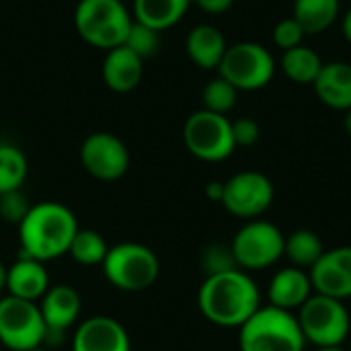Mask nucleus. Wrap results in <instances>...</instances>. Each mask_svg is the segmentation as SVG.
<instances>
[{"mask_svg":"<svg viewBox=\"0 0 351 351\" xmlns=\"http://www.w3.org/2000/svg\"><path fill=\"white\" fill-rule=\"evenodd\" d=\"M197 306L210 323L224 329H241L261 308V292L247 271L232 269L204 280L197 292Z\"/></svg>","mask_w":351,"mask_h":351,"instance_id":"1","label":"nucleus"},{"mask_svg":"<svg viewBox=\"0 0 351 351\" xmlns=\"http://www.w3.org/2000/svg\"><path fill=\"white\" fill-rule=\"evenodd\" d=\"M78 232L76 216L58 202L33 204L27 218L19 224L21 255L41 263L68 255L70 243Z\"/></svg>","mask_w":351,"mask_h":351,"instance_id":"2","label":"nucleus"},{"mask_svg":"<svg viewBox=\"0 0 351 351\" xmlns=\"http://www.w3.org/2000/svg\"><path fill=\"white\" fill-rule=\"evenodd\" d=\"M241 351H304L306 339L290 311L261 306L241 329Z\"/></svg>","mask_w":351,"mask_h":351,"instance_id":"3","label":"nucleus"},{"mask_svg":"<svg viewBox=\"0 0 351 351\" xmlns=\"http://www.w3.org/2000/svg\"><path fill=\"white\" fill-rule=\"evenodd\" d=\"M132 23L134 16L121 0H80L74 10L76 33L105 51L123 45Z\"/></svg>","mask_w":351,"mask_h":351,"instance_id":"4","label":"nucleus"},{"mask_svg":"<svg viewBox=\"0 0 351 351\" xmlns=\"http://www.w3.org/2000/svg\"><path fill=\"white\" fill-rule=\"evenodd\" d=\"M101 267L107 282L121 292H144L154 286L160 274L156 253L142 243H119L109 247Z\"/></svg>","mask_w":351,"mask_h":351,"instance_id":"5","label":"nucleus"},{"mask_svg":"<svg viewBox=\"0 0 351 351\" xmlns=\"http://www.w3.org/2000/svg\"><path fill=\"white\" fill-rule=\"evenodd\" d=\"M296 319L304 339L317 348H341L350 335V311L337 298L313 294L298 308Z\"/></svg>","mask_w":351,"mask_h":351,"instance_id":"6","label":"nucleus"},{"mask_svg":"<svg viewBox=\"0 0 351 351\" xmlns=\"http://www.w3.org/2000/svg\"><path fill=\"white\" fill-rule=\"evenodd\" d=\"M218 72L237 90H259L276 76V60L267 47L255 41L228 45Z\"/></svg>","mask_w":351,"mask_h":351,"instance_id":"7","label":"nucleus"},{"mask_svg":"<svg viewBox=\"0 0 351 351\" xmlns=\"http://www.w3.org/2000/svg\"><path fill=\"white\" fill-rule=\"evenodd\" d=\"M286 234L271 222L249 220L234 234L230 249L243 271L267 269L284 257Z\"/></svg>","mask_w":351,"mask_h":351,"instance_id":"8","label":"nucleus"},{"mask_svg":"<svg viewBox=\"0 0 351 351\" xmlns=\"http://www.w3.org/2000/svg\"><path fill=\"white\" fill-rule=\"evenodd\" d=\"M183 142L195 158L206 162L226 160L237 150L230 119L206 109L187 117L183 125Z\"/></svg>","mask_w":351,"mask_h":351,"instance_id":"9","label":"nucleus"},{"mask_svg":"<svg viewBox=\"0 0 351 351\" xmlns=\"http://www.w3.org/2000/svg\"><path fill=\"white\" fill-rule=\"evenodd\" d=\"M45 321L39 304L14 296L0 300V343L10 351H29L43 348Z\"/></svg>","mask_w":351,"mask_h":351,"instance_id":"10","label":"nucleus"},{"mask_svg":"<svg viewBox=\"0 0 351 351\" xmlns=\"http://www.w3.org/2000/svg\"><path fill=\"white\" fill-rule=\"evenodd\" d=\"M274 183L259 171H243L224 181L222 206L228 214L243 220H257L274 204Z\"/></svg>","mask_w":351,"mask_h":351,"instance_id":"11","label":"nucleus"},{"mask_svg":"<svg viewBox=\"0 0 351 351\" xmlns=\"http://www.w3.org/2000/svg\"><path fill=\"white\" fill-rule=\"evenodd\" d=\"M80 162L84 171L99 181H117L130 169L128 146L109 132H95L80 146Z\"/></svg>","mask_w":351,"mask_h":351,"instance_id":"12","label":"nucleus"},{"mask_svg":"<svg viewBox=\"0 0 351 351\" xmlns=\"http://www.w3.org/2000/svg\"><path fill=\"white\" fill-rule=\"evenodd\" d=\"M41 317L45 321V343L58 346L64 341V333L78 321L82 300L76 288L68 284L49 286V290L43 294V298L37 302Z\"/></svg>","mask_w":351,"mask_h":351,"instance_id":"13","label":"nucleus"},{"mask_svg":"<svg viewBox=\"0 0 351 351\" xmlns=\"http://www.w3.org/2000/svg\"><path fill=\"white\" fill-rule=\"evenodd\" d=\"M72 351H132L130 335L125 327L113 317H88L74 335Z\"/></svg>","mask_w":351,"mask_h":351,"instance_id":"14","label":"nucleus"},{"mask_svg":"<svg viewBox=\"0 0 351 351\" xmlns=\"http://www.w3.org/2000/svg\"><path fill=\"white\" fill-rule=\"evenodd\" d=\"M313 294L315 292H313L308 271L294 267V265L276 271L267 288L269 304L282 311H290V313L298 311Z\"/></svg>","mask_w":351,"mask_h":351,"instance_id":"15","label":"nucleus"},{"mask_svg":"<svg viewBox=\"0 0 351 351\" xmlns=\"http://www.w3.org/2000/svg\"><path fill=\"white\" fill-rule=\"evenodd\" d=\"M47 290H49V274L45 269V263L21 255L8 267V278H6L8 296L39 302Z\"/></svg>","mask_w":351,"mask_h":351,"instance_id":"16","label":"nucleus"},{"mask_svg":"<svg viewBox=\"0 0 351 351\" xmlns=\"http://www.w3.org/2000/svg\"><path fill=\"white\" fill-rule=\"evenodd\" d=\"M144 76V60L130 47L119 45L107 51L103 60V80L115 93L134 90Z\"/></svg>","mask_w":351,"mask_h":351,"instance_id":"17","label":"nucleus"},{"mask_svg":"<svg viewBox=\"0 0 351 351\" xmlns=\"http://www.w3.org/2000/svg\"><path fill=\"white\" fill-rule=\"evenodd\" d=\"M321 103L335 111L351 109V64L348 62H325L315 84Z\"/></svg>","mask_w":351,"mask_h":351,"instance_id":"18","label":"nucleus"},{"mask_svg":"<svg viewBox=\"0 0 351 351\" xmlns=\"http://www.w3.org/2000/svg\"><path fill=\"white\" fill-rule=\"evenodd\" d=\"M185 49L189 60L202 70H218L228 43L222 31L214 25H197L189 31L185 39Z\"/></svg>","mask_w":351,"mask_h":351,"instance_id":"19","label":"nucleus"},{"mask_svg":"<svg viewBox=\"0 0 351 351\" xmlns=\"http://www.w3.org/2000/svg\"><path fill=\"white\" fill-rule=\"evenodd\" d=\"M308 278L315 294H323L337 300L351 298V282L341 269V265L333 259L331 251H325L323 257L308 269Z\"/></svg>","mask_w":351,"mask_h":351,"instance_id":"20","label":"nucleus"},{"mask_svg":"<svg viewBox=\"0 0 351 351\" xmlns=\"http://www.w3.org/2000/svg\"><path fill=\"white\" fill-rule=\"evenodd\" d=\"M189 6L191 0H134V21L144 23L160 33L177 25Z\"/></svg>","mask_w":351,"mask_h":351,"instance_id":"21","label":"nucleus"},{"mask_svg":"<svg viewBox=\"0 0 351 351\" xmlns=\"http://www.w3.org/2000/svg\"><path fill=\"white\" fill-rule=\"evenodd\" d=\"M341 0H294L292 16L300 23L306 35L325 33L339 16Z\"/></svg>","mask_w":351,"mask_h":351,"instance_id":"22","label":"nucleus"},{"mask_svg":"<svg viewBox=\"0 0 351 351\" xmlns=\"http://www.w3.org/2000/svg\"><path fill=\"white\" fill-rule=\"evenodd\" d=\"M323 60L321 56L306 47L304 43L294 47V49H288L282 53V60H280V68L282 72L296 84H315L321 68H323Z\"/></svg>","mask_w":351,"mask_h":351,"instance_id":"23","label":"nucleus"},{"mask_svg":"<svg viewBox=\"0 0 351 351\" xmlns=\"http://www.w3.org/2000/svg\"><path fill=\"white\" fill-rule=\"evenodd\" d=\"M323 253H325V245H323L321 237L313 230L300 228L286 237L284 255L290 259V263L294 267L308 271L323 257Z\"/></svg>","mask_w":351,"mask_h":351,"instance_id":"24","label":"nucleus"},{"mask_svg":"<svg viewBox=\"0 0 351 351\" xmlns=\"http://www.w3.org/2000/svg\"><path fill=\"white\" fill-rule=\"evenodd\" d=\"M107 251H109V245L105 243L101 232H97L93 228H78V232L74 234V239L70 243L68 255L78 265L95 267V265H103Z\"/></svg>","mask_w":351,"mask_h":351,"instance_id":"25","label":"nucleus"},{"mask_svg":"<svg viewBox=\"0 0 351 351\" xmlns=\"http://www.w3.org/2000/svg\"><path fill=\"white\" fill-rule=\"evenodd\" d=\"M27 179V158L21 148L0 144V193L21 189Z\"/></svg>","mask_w":351,"mask_h":351,"instance_id":"26","label":"nucleus"},{"mask_svg":"<svg viewBox=\"0 0 351 351\" xmlns=\"http://www.w3.org/2000/svg\"><path fill=\"white\" fill-rule=\"evenodd\" d=\"M237 97H239V90L222 76L210 80L202 90L204 109L212 113H220V115H226L237 105Z\"/></svg>","mask_w":351,"mask_h":351,"instance_id":"27","label":"nucleus"},{"mask_svg":"<svg viewBox=\"0 0 351 351\" xmlns=\"http://www.w3.org/2000/svg\"><path fill=\"white\" fill-rule=\"evenodd\" d=\"M123 45L130 47L142 60H146V58H152L158 51V47H160V33L156 29L144 25V23L134 21L130 31H128V37H125Z\"/></svg>","mask_w":351,"mask_h":351,"instance_id":"28","label":"nucleus"},{"mask_svg":"<svg viewBox=\"0 0 351 351\" xmlns=\"http://www.w3.org/2000/svg\"><path fill=\"white\" fill-rule=\"evenodd\" d=\"M199 263H202V269L208 276H218V274H224V271H232V269H241L234 255H232V249L230 245H220V243H214L210 247L204 249L202 257H199Z\"/></svg>","mask_w":351,"mask_h":351,"instance_id":"29","label":"nucleus"},{"mask_svg":"<svg viewBox=\"0 0 351 351\" xmlns=\"http://www.w3.org/2000/svg\"><path fill=\"white\" fill-rule=\"evenodd\" d=\"M31 206H33V204H29L27 195H25L21 189L0 193V218H2L6 224L19 226V224L27 218Z\"/></svg>","mask_w":351,"mask_h":351,"instance_id":"30","label":"nucleus"},{"mask_svg":"<svg viewBox=\"0 0 351 351\" xmlns=\"http://www.w3.org/2000/svg\"><path fill=\"white\" fill-rule=\"evenodd\" d=\"M304 37H306V33H304V29L300 27V23L294 16L282 19L274 29V43L282 51H288V49H294V47L302 45Z\"/></svg>","mask_w":351,"mask_h":351,"instance_id":"31","label":"nucleus"},{"mask_svg":"<svg viewBox=\"0 0 351 351\" xmlns=\"http://www.w3.org/2000/svg\"><path fill=\"white\" fill-rule=\"evenodd\" d=\"M230 125H232V138H234L237 148H249V146H255L259 142L261 128L255 119L239 117V119L230 121Z\"/></svg>","mask_w":351,"mask_h":351,"instance_id":"32","label":"nucleus"},{"mask_svg":"<svg viewBox=\"0 0 351 351\" xmlns=\"http://www.w3.org/2000/svg\"><path fill=\"white\" fill-rule=\"evenodd\" d=\"M234 0H191V4H197L204 12L210 14H222L232 6Z\"/></svg>","mask_w":351,"mask_h":351,"instance_id":"33","label":"nucleus"},{"mask_svg":"<svg viewBox=\"0 0 351 351\" xmlns=\"http://www.w3.org/2000/svg\"><path fill=\"white\" fill-rule=\"evenodd\" d=\"M331 255L333 259L341 265V269L346 271V276L350 278L351 282V247L346 245V247H337V249H331Z\"/></svg>","mask_w":351,"mask_h":351,"instance_id":"34","label":"nucleus"},{"mask_svg":"<svg viewBox=\"0 0 351 351\" xmlns=\"http://www.w3.org/2000/svg\"><path fill=\"white\" fill-rule=\"evenodd\" d=\"M222 195H224V181H210L206 185V197L208 199L222 204Z\"/></svg>","mask_w":351,"mask_h":351,"instance_id":"35","label":"nucleus"},{"mask_svg":"<svg viewBox=\"0 0 351 351\" xmlns=\"http://www.w3.org/2000/svg\"><path fill=\"white\" fill-rule=\"evenodd\" d=\"M341 31L346 35V39L351 43V8L343 14V21H341Z\"/></svg>","mask_w":351,"mask_h":351,"instance_id":"36","label":"nucleus"},{"mask_svg":"<svg viewBox=\"0 0 351 351\" xmlns=\"http://www.w3.org/2000/svg\"><path fill=\"white\" fill-rule=\"evenodd\" d=\"M6 278H8V267L0 261V292H6Z\"/></svg>","mask_w":351,"mask_h":351,"instance_id":"37","label":"nucleus"},{"mask_svg":"<svg viewBox=\"0 0 351 351\" xmlns=\"http://www.w3.org/2000/svg\"><path fill=\"white\" fill-rule=\"evenodd\" d=\"M343 128H346L348 136H351V109L350 111H346V117H343Z\"/></svg>","mask_w":351,"mask_h":351,"instance_id":"38","label":"nucleus"},{"mask_svg":"<svg viewBox=\"0 0 351 351\" xmlns=\"http://www.w3.org/2000/svg\"><path fill=\"white\" fill-rule=\"evenodd\" d=\"M317 351H343L341 348H317Z\"/></svg>","mask_w":351,"mask_h":351,"instance_id":"39","label":"nucleus"},{"mask_svg":"<svg viewBox=\"0 0 351 351\" xmlns=\"http://www.w3.org/2000/svg\"><path fill=\"white\" fill-rule=\"evenodd\" d=\"M29 351H49V350H45V348H35V350H29Z\"/></svg>","mask_w":351,"mask_h":351,"instance_id":"40","label":"nucleus"},{"mask_svg":"<svg viewBox=\"0 0 351 351\" xmlns=\"http://www.w3.org/2000/svg\"><path fill=\"white\" fill-rule=\"evenodd\" d=\"M348 2H351V0H348Z\"/></svg>","mask_w":351,"mask_h":351,"instance_id":"41","label":"nucleus"}]
</instances>
